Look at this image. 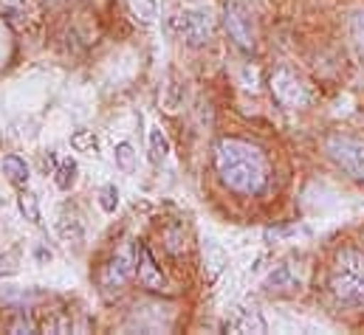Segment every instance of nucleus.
I'll list each match as a JSON object with an SVG mask.
<instances>
[{"label":"nucleus","mask_w":364,"mask_h":335,"mask_svg":"<svg viewBox=\"0 0 364 335\" xmlns=\"http://www.w3.org/2000/svg\"><path fill=\"white\" fill-rule=\"evenodd\" d=\"M215 169L220 180L237 194H260L269 180L266 155L240 138H223L215 147Z\"/></svg>","instance_id":"obj_1"},{"label":"nucleus","mask_w":364,"mask_h":335,"mask_svg":"<svg viewBox=\"0 0 364 335\" xmlns=\"http://www.w3.org/2000/svg\"><path fill=\"white\" fill-rule=\"evenodd\" d=\"M331 287L339 302L364 307V253L362 251H342L333 262L331 270Z\"/></svg>","instance_id":"obj_2"},{"label":"nucleus","mask_w":364,"mask_h":335,"mask_svg":"<svg viewBox=\"0 0 364 335\" xmlns=\"http://www.w3.org/2000/svg\"><path fill=\"white\" fill-rule=\"evenodd\" d=\"M328 155L342 172H348L356 180H364V141L350 138V136H331Z\"/></svg>","instance_id":"obj_3"},{"label":"nucleus","mask_w":364,"mask_h":335,"mask_svg":"<svg viewBox=\"0 0 364 335\" xmlns=\"http://www.w3.org/2000/svg\"><path fill=\"white\" fill-rule=\"evenodd\" d=\"M176 28L183 37L186 45L198 48V45H206L209 37H212V20L206 11H198V9H189V11H181L176 17Z\"/></svg>","instance_id":"obj_4"},{"label":"nucleus","mask_w":364,"mask_h":335,"mask_svg":"<svg viewBox=\"0 0 364 335\" xmlns=\"http://www.w3.org/2000/svg\"><path fill=\"white\" fill-rule=\"evenodd\" d=\"M272 93H274V99H277L282 107H288V110L302 107V104L308 101L305 84L299 82L291 71H277V74H274L272 77Z\"/></svg>","instance_id":"obj_5"},{"label":"nucleus","mask_w":364,"mask_h":335,"mask_svg":"<svg viewBox=\"0 0 364 335\" xmlns=\"http://www.w3.org/2000/svg\"><path fill=\"white\" fill-rule=\"evenodd\" d=\"M223 23H226V31H229V37L235 40L237 48L249 51V48L255 45V26H252V17H249L240 6H226Z\"/></svg>","instance_id":"obj_6"},{"label":"nucleus","mask_w":364,"mask_h":335,"mask_svg":"<svg viewBox=\"0 0 364 335\" xmlns=\"http://www.w3.org/2000/svg\"><path fill=\"white\" fill-rule=\"evenodd\" d=\"M136 273H139V282L147 290H167V279L159 270L153 253H150V248L144 243H136Z\"/></svg>","instance_id":"obj_7"},{"label":"nucleus","mask_w":364,"mask_h":335,"mask_svg":"<svg viewBox=\"0 0 364 335\" xmlns=\"http://www.w3.org/2000/svg\"><path fill=\"white\" fill-rule=\"evenodd\" d=\"M226 330H229V333H237V335H243V333L263 335L269 327H266V322H263V316H260V313L240 307V310L226 322Z\"/></svg>","instance_id":"obj_8"},{"label":"nucleus","mask_w":364,"mask_h":335,"mask_svg":"<svg viewBox=\"0 0 364 335\" xmlns=\"http://www.w3.org/2000/svg\"><path fill=\"white\" fill-rule=\"evenodd\" d=\"M133 270H136V265H133V259L127 256V253H119L110 265H107V270H105V282L107 285H116V287H122L130 276H133Z\"/></svg>","instance_id":"obj_9"},{"label":"nucleus","mask_w":364,"mask_h":335,"mask_svg":"<svg viewBox=\"0 0 364 335\" xmlns=\"http://www.w3.org/2000/svg\"><path fill=\"white\" fill-rule=\"evenodd\" d=\"M0 9L6 17L17 20V23H26L28 17H34V3L31 0H0Z\"/></svg>","instance_id":"obj_10"},{"label":"nucleus","mask_w":364,"mask_h":335,"mask_svg":"<svg viewBox=\"0 0 364 335\" xmlns=\"http://www.w3.org/2000/svg\"><path fill=\"white\" fill-rule=\"evenodd\" d=\"M77 161H71V158H63L60 164H57V172H54V183L63 189V192H68L74 183H77Z\"/></svg>","instance_id":"obj_11"},{"label":"nucleus","mask_w":364,"mask_h":335,"mask_svg":"<svg viewBox=\"0 0 364 335\" xmlns=\"http://www.w3.org/2000/svg\"><path fill=\"white\" fill-rule=\"evenodd\" d=\"M127 6L133 11V17L139 23H144V26L156 23V17H159V3L156 0H127Z\"/></svg>","instance_id":"obj_12"},{"label":"nucleus","mask_w":364,"mask_h":335,"mask_svg":"<svg viewBox=\"0 0 364 335\" xmlns=\"http://www.w3.org/2000/svg\"><path fill=\"white\" fill-rule=\"evenodd\" d=\"M3 172H6L9 180L17 183V186H26V183H28V167H26V161L17 158V155H6V158H3Z\"/></svg>","instance_id":"obj_13"},{"label":"nucleus","mask_w":364,"mask_h":335,"mask_svg":"<svg viewBox=\"0 0 364 335\" xmlns=\"http://www.w3.org/2000/svg\"><path fill=\"white\" fill-rule=\"evenodd\" d=\"M57 229H60V237H63L65 243H77V246H80L82 237H85V234H82V223H80L77 217H68V214L60 217V226H57Z\"/></svg>","instance_id":"obj_14"},{"label":"nucleus","mask_w":364,"mask_h":335,"mask_svg":"<svg viewBox=\"0 0 364 335\" xmlns=\"http://www.w3.org/2000/svg\"><path fill=\"white\" fill-rule=\"evenodd\" d=\"M170 155V141L161 130H153L150 133V161L153 164H164V158Z\"/></svg>","instance_id":"obj_15"},{"label":"nucleus","mask_w":364,"mask_h":335,"mask_svg":"<svg viewBox=\"0 0 364 335\" xmlns=\"http://www.w3.org/2000/svg\"><path fill=\"white\" fill-rule=\"evenodd\" d=\"M71 147L77 153H85V155H96L99 153V141H96V136H93L91 130H77L71 136Z\"/></svg>","instance_id":"obj_16"},{"label":"nucleus","mask_w":364,"mask_h":335,"mask_svg":"<svg viewBox=\"0 0 364 335\" xmlns=\"http://www.w3.org/2000/svg\"><path fill=\"white\" fill-rule=\"evenodd\" d=\"M11 54H14V37H11L9 23L0 17V71L11 62Z\"/></svg>","instance_id":"obj_17"},{"label":"nucleus","mask_w":364,"mask_h":335,"mask_svg":"<svg viewBox=\"0 0 364 335\" xmlns=\"http://www.w3.org/2000/svg\"><path fill=\"white\" fill-rule=\"evenodd\" d=\"M266 287H269V290H288V287H296V279H294L291 268H288V265L277 268V270H274L272 276H269Z\"/></svg>","instance_id":"obj_18"},{"label":"nucleus","mask_w":364,"mask_h":335,"mask_svg":"<svg viewBox=\"0 0 364 335\" xmlns=\"http://www.w3.org/2000/svg\"><path fill=\"white\" fill-rule=\"evenodd\" d=\"M113 161H116V167L122 169V172H133V169H136V153H133V147H130L127 141L116 144V150H113Z\"/></svg>","instance_id":"obj_19"},{"label":"nucleus","mask_w":364,"mask_h":335,"mask_svg":"<svg viewBox=\"0 0 364 335\" xmlns=\"http://www.w3.org/2000/svg\"><path fill=\"white\" fill-rule=\"evenodd\" d=\"M20 212H23V217H26L28 223H34V226H40V223H43V217H40V206H37V197H34L31 192H23V194H20Z\"/></svg>","instance_id":"obj_20"},{"label":"nucleus","mask_w":364,"mask_h":335,"mask_svg":"<svg viewBox=\"0 0 364 335\" xmlns=\"http://www.w3.org/2000/svg\"><path fill=\"white\" fill-rule=\"evenodd\" d=\"M99 206H102V212H107V214L116 212V206H119V189H116L113 183L102 186V192H99Z\"/></svg>","instance_id":"obj_21"},{"label":"nucleus","mask_w":364,"mask_h":335,"mask_svg":"<svg viewBox=\"0 0 364 335\" xmlns=\"http://www.w3.org/2000/svg\"><path fill=\"white\" fill-rule=\"evenodd\" d=\"M350 28H353V40L359 43V48L364 51V11L353 17V26H350Z\"/></svg>","instance_id":"obj_22"},{"label":"nucleus","mask_w":364,"mask_h":335,"mask_svg":"<svg viewBox=\"0 0 364 335\" xmlns=\"http://www.w3.org/2000/svg\"><path fill=\"white\" fill-rule=\"evenodd\" d=\"M0 276H17V265L6 256H0Z\"/></svg>","instance_id":"obj_23"},{"label":"nucleus","mask_w":364,"mask_h":335,"mask_svg":"<svg viewBox=\"0 0 364 335\" xmlns=\"http://www.w3.org/2000/svg\"><path fill=\"white\" fill-rule=\"evenodd\" d=\"M11 330H14V333H23V330H26V333H34V324H31L28 319H17V322L11 324Z\"/></svg>","instance_id":"obj_24"},{"label":"nucleus","mask_w":364,"mask_h":335,"mask_svg":"<svg viewBox=\"0 0 364 335\" xmlns=\"http://www.w3.org/2000/svg\"><path fill=\"white\" fill-rule=\"evenodd\" d=\"M37 259H40V262H46V259H51V251H46V248H37Z\"/></svg>","instance_id":"obj_25"}]
</instances>
